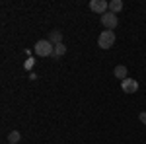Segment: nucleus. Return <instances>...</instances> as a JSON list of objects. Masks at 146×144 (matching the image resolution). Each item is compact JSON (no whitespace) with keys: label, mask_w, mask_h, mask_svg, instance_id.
I'll list each match as a JSON object with an SVG mask.
<instances>
[{"label":"nucleus","mask_w":146,"mask_h":144,"mask_svg":"<svg viewBox=\"0 0 146 144\" xmlns=\"http://www.w3.org/2000/svg\"><path fill=\"white\" fill-rule=\"evenodd\" d=\"M49 41L55 45V47H56V45H60V43H62V31H60V29H53V31L49 33Z\"/></svg>","instance_id":"nucleus-6"},{"label":"nucleus","mask_w":146,"mask_h":144,"mask_svg":"<svg viewBox=\"0 0 146 144\" xmlns=\"http://www.w3.org/2000/svg\"><path fill=\"white\" fill-rule=\"evenodd\" d=\"M53 53H55V45L49 39H41L35 43V55L37 56H51Z\"/></svg>","instance_id":"nucleus-1"},{"label":"nucleus","mask_w":146,"mask_h":144,"mask_svg":"<svg viewBox=\"0 0 146 144\" xmlns=\"http://www.w3.org/2000/svg\"><path fill=\"white\" fill-rule=\"evenodd\" d=\"M64 53H66V47L60 43L55 47V53H53V56H64Z\"/></svg>","instance_id":"nucleus-10"},{"label":"nucleus","mask_w":146,"mask_h":144,"mask_svg":"<svg viewBox=\"0 0 146 144\" xmlns=\"http://www.w3.org/2000/svg\"><path fill=\"white\" fill-rule=\"evenodd\" d=\"M121 88H123L125 94H136V90H138V82L133 80V78H127L121 82Z\"/></svg>","instance_id":"nucleus-5"},{"label":"nucleus","mask_w":146,"mask_h":144,"mask_svg":"<svg viewBox=\"0 0 146 144\" xmlns=\"http://www.w3.org/2000/svg\"><path fill=\"white\" fill-rule=\"evenodd\" d=\"M113 43H115V33H113L111 29L101 31L100 33V37H98V45H100L101 49H111Z\"/></svg>","instance_id":"nucleus-2"},{"label":"nucleus","mask_w":146,"mask_h":144,"mask_svg":"<svg viewBox=\"0 0 146 144\" xmlns=\"http://www.w3.org/2000/svg\"><path fill=\"white\" fill-rule=\"evenodd\" d=\"M20 138H22V134L18 133V131H12V133L8 134V142H10V144H18V142H20Z\"/></svg>","instance_id":"nucleus-9"},{"label":"nucleus","mask_w":146,"mask_h":144,"mask_svg":"<svg viewBox=\"0 0 146 144\" xmlns=\"http://www.w3.org/2000/svg\"><path fill=\"white\" fill-rule=\"evenodd\" d=\"M90 10L103 16L105 12H109V2H105V0H92L90 2Z\"/></svg>","instance_id":"nucleus-4"},{"label":"nucleus","mask_w":146,"mask_h":144,"mask_svg":"<svg viewBox=\"0 0 146 144\" xmlns=\"http://www.w3.org/2000/svg\"><path fill=\"white\" fill-rule=\"evenodd\" d=\"M101 23L107 27V29H113V27H117V23H119V18H117V14H113V12H105L103 16L100 18Z\"/></svg>","instance_id":"nucleus-3"},{"label":"nucleus","mask_w":146,"mask_h":144,"mask_svg":"<svg viewBox=\"0 0 146 144\" xmlns=\"http://www.w3.org/2000/svg\"><path fill=\"white\" fill-rule=\"evenodd\" d=\"M123 10V2L121 0H111L109 2V12H113V14H117V12Z\"/></svg>","instance_id":"nucleus-8"},{"label":"nucleus","mask_w":146,"mask_h":144,"mask_svg":"<svg viewBox=\"0 0 146 144\" xmlns=\"http://www.w3.org/2000/svg\"><path fill=\"white\" fill-rule=\"evenodd\" d=\"M113 72H115V76L121 78V82H123V80H127V72H129V70H127V66L119 64V66H115V70H113Z\"/></svg>","instance_id":"nucleus-7"},{"label":"nucleus","mask_w":146,"mask_h":144,"mask_svg":"<svg viewBox=\"0 0 146 144\" xmlns=\"http://www.w3.org/2000/svg\"><path fill=\"white\" fill-rule=\"evenodd\" d=\"M138 119H140V123H142V125H146V111H142V113L138 115Z\"/></svg>","instance_id":"nucleus-11"},{"label":"nucleus","mask_w":146,"mask_h":144,"mask_svg":"<svg viewBox=\"0 0 146 144\" xmlns=\"http://www.w3.org/2000/svg\"><path fill=\"white\" fill-rule=\"evenodd\" d=\"M33 66V60H31V58H29V60H27V62H25V68H31Z\"/></svg>","instance_id":"nucleus-12"}]
</instances>
